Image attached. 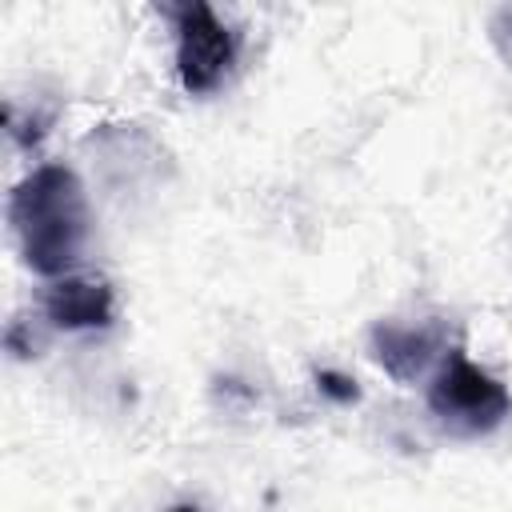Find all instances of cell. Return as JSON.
Instances as JSON below:
<instances>
[{
  "label": "cell",
  "instance_id": "1",
  "mask_svg": "<svg viewBox=\"0 0 512 512\" xmlns=\"http://www.w3.org/2000/svg\"><path fill=\"white\" fill-rule=\"evenodd\" d=\"M8 224L32 272L60 280L72 276L88 240V196L72 168L44 164L24 176L8 196Z\"/></svg>",
  "mask_w": 512,
  "mask_h": 512
},
{
  "label": "cell",
  "instance_id": "7",
  "mask_svg": "<svg viewBox=\"0 0 512 512\" xmlns=\"http://www.w3.org/2000/svg\"><path fill=\"white\" fill-rule=\"evenodd\" d=\"M492 44L500 48V56L512 64V8H500L492 16Z\"/></svg>",
  "mask_w": 512,
  "mask_h": 512
},
{
  "label": "cell",
  "instance_id": "2",
  "mask_svg": "<svg viewBox=\"0 0 512 512\" xmlns=\"http://www.w3.org/2000/svg\"><path fill=\"white\" fill-rule=\"evenodd\" d=\"M428 408L452 436H488L512 416V396L492 372L452 352L428 388Z\"/></svg>",
  "mask_w": 512,
  "mask_h": 512
},
{
  "label": "cell",
  "instance_id": "5",
  "mask_svg": "<svg viewBox=\"0 0 512 512\" xmlns=\"http://www.w3.org/2000/svg\"><path fill=\"white\" fill-rule=\"evenodd\" d=\"M44 316L64 328H108L112 324V288L100 276H60L44 292Z\"/></svg>",
  "mask_w": 512,
  "mask_h": 512
},
{
  "label": "cell",
  "instance_id": "6",
  "mask_svg": "<svg viewBox=\"0 0 512 512\" xmlns=\"http://www.w3.org/2000/svg\"><path fill=\"white\" fill-rule=\"evenodd\" d=\"M316 388H320L328 400H336V404H352V400H360L356 380H348L344 372H332V368H320V372H316Z\"/></svg>",
  "mask_w": 512,
  "mask_h": 512
},
{
  "label": "cell",
  "instance_id": "3",
  "mask_svg": "<svg viewBox=\"0 0 512 512\" xmlns=\"http://www.w3.org/2000/svg\"><path fill=\"white\" fill-rule=\"evenodd\" d=\"M176 20V72L188 92H212L236 60V36L204 0L172 8Z\"/></svg>",
  "mask_w": 512,
  "mask_h": 512
},
{
  "label": "cell",
  "instance_id": "4",
  "mask_svg": "<svg viewBox=\"0 0 512 512\" xmlns=\"http://www.w3.org/2000/svg\"><path fill=\"white\" fill-rule=\"evenodd\" d=\"M372 356L376 364L400 380V384H416L432 360L444 348V328L440 324H376L372 328Z\"/></svg>",
  "mask_w": 512,
  "mask_h": 512
},
{
  "label": "cell",
  "instance_id": "8",
  "mask_svg": "<svg viewBox=\"0 0 512 512\" xmlns=\"http://www.w3.org/2000/svg\"><path fill=\"white\" fill-rule=\"evenodd\" d=\"M168 512H200L196 504H176V508H168Z\"/></svg>",
  "mask_w": 512,
  "mask_h": 512
}]
</instances>
